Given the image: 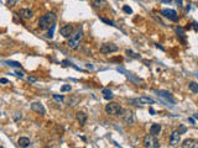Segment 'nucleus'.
Masks as SVG:
<instances>
[{
  "mask_svg": "<svg viewBox=\"0 0 198 148\" xmlns=\"http://www.w3.org/2000/svg\"><path fill=\"white\" fill-rule=\"evenodd\" d=\"M57 20V17L55 15V12H47L46 15H43L42 17H40L39 20V27L43 31L50 30V27L55 26V22Z\"/></svg>",
  "mask_w": 198,
  "mask_h": 148,
  "instance_id": "f257e3e1",
  "label": "nucleus"
},
{
  "mask_svg": "<svg viewBox=\"0 0 198 148\" xmlns=\"http://www.w3.org/2000/svg\"><path fill=\"white\" fill-rule=\"evenodd\" d=\"M82 39H83V31H82V29H78L77 31L73 32V35L69 37V40H68V47L71 49H78L79 46H81Z\"/></svg>",
  "mask_w": 198,
  "mask_h": 148,
  "instance_id": "f03ea898",
  "label": "nucleus"
},
{
  "mask_svg": "<svg viewBox=\"0 0 198 148\" xmlns=\"http://www.w3.org/2000/svg\"><path fill=\"white\" fill-rule=\"evenodd\" d=\"M123 106L118 103H114V101H110L109 104L105 105V113L108 115H112V116H121L123 114Z\"/></svg>",
  "mask_w": 198,
  "mask_h": 148,
  "instance_id": "7ed1b4c3",
  "label": "nucleus"
},
{
  "mask_svg": "<svg viewBox=\"0 0 198 148\" xmlns=\"http://www.w3.org/2000/svg\"><path fill=\"white\" fill-rule=\"evenodd\" d=\"M142 143L145 147L148 148H158L160 147V143H158V140H157V136L155 135H146L142 140Z\"/></svg>",
  "mask_w": 198,
  "mask_h": 148,
  "instance_id": "20e7f679",
  "label": "nucleus"
},
{
  "mask_svg": "<svg viewBox=\"0 0 198 148\" xmlns=\"http://www.w3.org/2000/svg\"><path fill=\"white\" fill-rule=\"evenodd\" d=\"M121 120H123L124 123H127V125H133L134 121H135L134 113L131 110H124L123 114H121Z\"/></svg>",
  "mask_w": 198,
  "mask_h": 148,
  "instance_id": "39448f33",
  "label": "nucleus"
},
{
  "mask_svg": "<svg viewBox=\"0 0 198 148\" xmlns=\"http://www.w3.org/2000/svg\"><path fill=\"white\" fill-rule=\"evenodd\" d=\"M75 32V27L73 25H63L60 27V33L62 35V37H64V39H69V37L73 35Z\"/></svg>",
  "mask_w": 198,
  "mask_h": 148,
  "instance_id": "423d86ee",
  "label": "nucleus"
},
{
  "mask_svg": "<svg viewBox=\"0 0 198 148\" xmlns=\"http://www.w3.org/2000/svg\"><path fill=\"white\" fill-rule=\"evenodd\" d=\"M116 51H118V46L114 43H104L100 47V53H103V54H110Z\"/></svg>",
  "mask_w": 198,
  "mask_h": 148,
  "instance_id": "0eeeda50",
  "label": "nucleus"
},
{
  "mask_svg": "<svg viewBox=\"0 0 198 148\" xmlns=\"http://www.w3.org/2000/svg\"><path fill=\"white\" fill-rule=\"evenodd\" d=\"M179 141H181V132H179L178 130H175V131L171 133V137H170V146L176 147V146H178Z\"/></svg>",
  "mask_w": 198,
  "mask_h": 148,
  "instance_id": "6e6552de",
  "label": "nucleus"
},
{
  "mask_svg": "<svg viewBox=\"0 0 198 148\" xmlns=\"http://www.w3.org/2000/svg\"><path fill=\"white\" fill-rule=\"evenodd\" d=\"M31 110L32 111H35V113H37L39 115H41V116H45L46 115V109H45V106L41 104V103H32L31 104Z\"/></svg>",
  "mask_w": 198,
  "mask_h": 148,
  "instance_id": "1a4fd4ad",
  "label": "nucleus"
},
{
  "mask_svg": "<svg viewBox=\"0 0 198 148\" xmlns=\"http://www.w3.org/2000/svg\"><path fill=\"white\" fill-rule=\"evenodd\" d=\"M131 103H133L134 105H150V104H154L155 101H154L151 98L141 96V98H137V99H133Z\"/></svg>",
  "mask_w": 198,
  "mask_h": 148,
  "instance_id": "9d476101",
  "label": "nucleus"
},
{
  "mask_svg": "<svg viewBox=\"0 0 198 148\" xmlns=\"http://www.w3.org/2000/svg\"><path fill=\"white\" fill-rule=\"evenodd\" d=\"M161 14H162L165 17H167L168 20L171 21H177L178 20V16H177V12L172 9H164L162 11H161Z\"/></svg>",
  "mask_w": 198,
  "mask_h": 148,
  "instance_id": "9b49d317",
  "label": "nucleus"
},
{
  "mask_svg": "<svg viewBox=\"0 0 198 148\" xmlns=\"http://www.w3.org/2000/svg\"><path fill=\"white\" fill-rule=\"evenodd\" d=\"M93 8L98 11H104L108 9V2L106 0H94L93 2Z\"/></svg>",
  "mask_w": 198,
  "mask_h": 148,
  "instance_id": "f8f14e48",
  "label": "nucleus"
},
{
  "mask_svg": "<svg viewBox=\"0 0 198 148\" xmlns=\"http://www.w3.org/2000/svg\"><path fill=\"white\" fill-rule=\"evenodd\" d=\"M76 117H77V121H78V123H79L81 127H83V126L87 123L88 116H87V114L84 113V111H78L77 115H76Z\"/></svg>",
  "mask_w": 198,
  "mask_h": 148,
  "instance_id": "ddd939ff",
  "label": "nucleus"
},
{
  "mask_svg": "<svg viewBox=\"0 0 198 148\" xmlns=\"http://www.w3.org/2000/svg\"><path fill=\"white\" fill-rule=\"evenodd\" d=\"M183 148H198V141L193 138H187L182 142Z\"/></svg>",
  "mask_w": 198,
  "mask_h": 148,
  "instance_id": "4468645a",
  "label": "nucleus"
},
{
  "mask_svg": "<svg viewBox=\"0 0 198 148\" xmlns=\"http://www.w3.org/2000/svg\"><path fill=\"white\" fill-rule=\"evenodd\" d=\"M19 16L25 18V20H30V18L33 17V11L30 9H20L19 11Z\"/></svg>",
  "mask_w": 198,
  "mask_h": 148,
  "instance_id": "2eb2a0df",
  "label": "nucleus"
},
{
  "mask_svg": "<svg viewBox=\"0 0 198 148\" xmlns=\"http://www.w3.org/2000/svg\"><path fill=\"white\" fill-rule=\"evenodd\" d=\"M79 101H81V98H79V96L72 95V96H69V99H68V101H67V105H68L69 107H75L77 104H79Z\"/></svg>",
  "mask_w": 198,
  "mask_h": 148,
  "instance_id": "dca6fc26",
  "label": "nucleus"
},
{
  "mask_svg": "<svg viewBox=\"0 0 198 148\" xmlns=\"http://www.w3.org/2000/svg\"><path fill=\"white\" fill-rule=\"evenodd\" d=\"M150 133L155 135V136H158L161 133V125L160 123H152L151 127H150Z\"/></svg>",
  "mask_w": 198,
  "mask_h": 148,
  "instance_id": "f3484780",
  "label": "nucleus"
},
{
  "mask_svg": "<svg viewBox=\"0 0 198 148\" xmlns=\"http://www.w3.org/2000/svg\"><path fill=\"white\" fill-rule=\"evenodd\" d=\"M17 144H19L20 147H30V144H31V141H30V138H27V137H20L19 140H17Z\"/></svg>",
  "mask_w": 198,
  "mask_h": 148,
  "instance_id": "a211bd4d",
  "label": "nucleus"
},
{
  "mask_svg": "<svg viewBox=\"0 0 198 148\" xmlns=\"http://www.w3.org/2000/svg\"><path fill=\"white\" fill-rule=\"evenodd\" d=\"M103 98L105 99V100H112L113 99V92L110 91V90H108V89H103Z\"/></svg>",
  "mask_w": 198,
  "mask_h": 148,
  "instance_id": "6ab92c4d",
  "label": "nucleus"
},
{
  "mask_svg": "<svg viewBox=\"0 0 198 148\" xmlns=\"http://www.w3.org/2000/svg\"><path fill=\"white\" fill-rule=\"evenodd\" d=\"M188 88H189V90H191L192 92H198V83L191 82V83L188 84Z\"/></svg>",
  "mask_w": 198,
  "mask_h": 148,
  "instance_id": "aec40b11",
  "label": "nucleus"
},
{
  "mask_svg": "<svg viewBox=\"0 0 198 148\" xmlns=\"http://www.w3.org/2000/svg\"><path fill=\"white\" fill-rule=\"evenodd\" d=\"M12 119H14V121H19V120H21L23 119V113H15L14 115H12Z\"/></svg>",
  "mask_w": 198,
  "mask_h": 148,
  "instance_id": "412c9836",
  "label": "nucleus"
},
{
  "mask_svg": "<svg viewBox=\"0 0 198 148\" xmlns=\"http://www.w3.org/2000/svg\"><path fill=\"white\" fill-rule=\"evenodd\" d=\"M72 90V86L71 85H62V88H61V91L62 92H64V91H71Z\"/></svg>",
  "mask_w": 198,
  "mask_h": 148,
  "instance_id": "4be33fe9",
  "label": "nucleus"
},
{
  "mask_svg": "<svg viewBox=\"0 0 198 148\" xmlns=\"http://www.w3.org/2000/svg\"><path fill=\"white\" fill-rule=\"evenodd\" d=\"M99 18H100V21H103V22H105V24H108V25H112V26H114V24H113L110 20H108V18H104V17H102V16H100Z\"/></svg>",
  "mask_w": 198,
  "mask_h": 148,
  "instance_id": "5701e85b",
  "label": "nucleus"
},
{
  "mask_svg": "<svg viewBox=\"0 0 198 148\" xmlns=\"http://www.w3.org/2000/svg\"><path fill=\"white\" fill-rule=\"evenodd\" d=\"M123 10H124L125 12H127V14H131V12H133L131 8H130V6H128V5H124V6H123Z\"/></svg>",
  "mask_w": 198,
  "mask_h": 148,
  "instance_id": "b1692460",
  "label": "nucleus"
},
{
  "mask_svg": "<svg viewBox=\"0 0 198 148\" xmlns=\"http://www.w3.org/2000/svg\"><path fill=\"white\" fill-rule=\"evenodd\" d=\"M17 2H19V0H8V4H9L10 6H14Z\"/></svg>",
  "mask_w": 198,
  "mask_h": 148,
  "instance_id": "393cba45",
  "label": "nucleus"
},
{
  "mask_svg": "<svg viewBox=\"0 0 198 148\" xmlns=\"http://www.w3.org/2000/svg\"><path fill=\"white\" fill-rule=\"evenodd\" d=\"M8 64L11 66V67H20V64L17 63V62H8Z\"/></svg>",
  "mask_w": 198,
  "mask_h": 148,
  "instance_id": "a878e982",
  "label": "nucleus"
},
{
  "mask_svg": "<svg viewBox=\"0 0 198 148\" xmlns=\"http://www.w3.org/2000/svg\"><path fill=\"white\" fill-rule=\"evenodd\" d=\"M178 131L181 132V135L185 133V132H186V127H185V126H179V130H178Z\"/></svg>",
  "mask_w": 198,
  "mask_h": 148,
  "instance_id": "bb28decb",
  "label": "nucleus"
},
{
  "mask_svg": "<svg viewBox=\"0 0 198 148\" xmlns=\"http://www.w3.org/2000/svg\"><path fill=\"white\" fill-rule=\"evenodd\" d=\"M53 98H55L56 100H60V101H63V96H62V95H60V96H58V95H53Z\"/></svg>",
  "mask_w": 198,
  "mask_h": 148,
  "instance_id": "cd10ccee",
  "label": "nucleus"
},
{
  "mask_svg": "<svg viewBox=\"0 0 198 148\" xmlns=\"http://www.w3.org/2000/svg\"><path fill=\"white\" fill-rule=\"evenodd\" d=\"M9 80L6 79V78H2V79H0V83H3V84H6Z\"/></svg>",
  "mask_w": 198,
  "mask_h": 148,
  "instance_id": "c85d7f7f",
  "label": "nucleus"
},
{
  "mask_svg": "<svg viewBox=\"0 0 198 148\" xmlns=\"http://www.w3.org/2000/svg\"><path fill=\"white\" fill-rule=\"evenodd\" d=\"M15 76H16V77H20V78H23V77H24V74L20 72V73H15Z\"/></svg>",
  "mask_w": 198,
  "mask_h": 148,
  "instance_id": "c756f323",
  "label": "nucleus"
},
{
  "mask_svg": "<svg viewBox=\"0 0 198 148\" xmlns=\"http://www.w3.org/2000/svg\"><path fill=\"white\" fill-rule=\"evenodd\" d=\"M193 26H194L196 30H198V24H197V22H193Z\"/></svg>",
  "mask_w": 198,
  "mask_h": 148,
  "instance_id": "7c9ffc66",
  "label": "nucleus"
},
{
  "mask_svg": "<svg viewBox=\"0 0 198 148\" xmlns=\"http://www.w3.org/2000/svg\"><path fill=\"white\" fill-rule=\"evenodd\" d=\"M36 79H33V78H29V82H35Z\"/></svg>",
  "mask_w": 198,
  "mask_h": 148,
  "instance_id": "2f4dec72",
  "label": "nucleus"
},
{
  "mask_svg": "<svg viewBox=\"0 0 198 148\" xmlns=\"http://www.w3.org/2000/svg\"><path fill=\"white\" fill-rule=\"evenodd\" d=\"M164 3H171V0H162Z\"/></svg>",
  "mask_w": 198,
  "mask_h": 148,
  "instance_id": "473e14b6",
  "label": "nucleus"
},
{
  "mask_svg": "<svg viewBox=\"0 0 198 148\" xmlns=\"http://www.w3.org/2000/svg\"><path fill=\"white\" fill-rule=\"evenodd\" d=\"M177 3H179V5L182 4V0H177Z\"/></svg>",
  "mask_w": 198,
  "mask_h": 148,
  "instance_id": "72a5a7b5",
  "label": "nucleus"
}]
</instances>
